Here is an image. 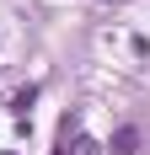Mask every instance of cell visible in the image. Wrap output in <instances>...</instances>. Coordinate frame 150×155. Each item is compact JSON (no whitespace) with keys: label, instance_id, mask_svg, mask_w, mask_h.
Masks as SVG:
<instances>
[{"label":"cell","instance_id":"obj_1","mask_svg":"<svg viewBox=\"0 0 150 155\" xmlns=\"http://www.w3.org/2000/svg\"><path fill=\"white\" fill-rule=\"evenodd\" d=\"M107 150H113V155H139V128L123 123L118 134H113V144H107Z\"/></svg>","mask_w":150,"mask_h":155},{"label":"cell","instance_id":"obj_2","mask_svg":"<svg viewBox=\"0 0 150 155\" xmlns=\"http://www.w3.org/2000/svg\"><path fill=\"white\" fill-rule=\"evenodd\" d=\"M32 102H38V91H32V86L11 96V112H16V123H27V107H32Z\"/></svg>","mask_w":150,"mask_h":155},{"label":"cell","instance_id":"obj_3","mask_svg":"<svg viewBox=\"0 0 150 155\" xmlns=\"http://www.w3.org/2000/svg\"><path fill=\"white\" fill-rule=\"evenodd\" d=\"M70 155H102V144H97V139H86V134H80V139H75V150Z\"/></svg>","mask_w":150,"mask_h":155},{"label":"cell","instance_id":"obj_4","mask_svg":"<svg viewBox=\"0 0 150 155\" xmlns=\"http://www.w3.org/2000/svg\"><path fill=\"white\" fill-rule=\"evenodd\" d=\"M5 155H16V150H5Z\"/></svg>","mask_w":150,"mask_h":155}]
</instances>
